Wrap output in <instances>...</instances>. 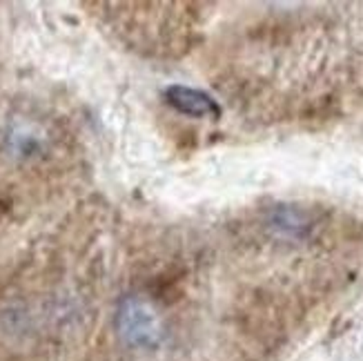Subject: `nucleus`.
Returning a JSON list of instances; mask_svg holds the SVG:
<instances>
[{
	"label": "nucleus",
	"mask_w": 363,
	"mask_h": 361,
	"mask_svg": "<svg viewBox=\"0 0 363 361\" xmlns=\"http://www.w3.org/2000/svg\"><path fill=\"white\" fill-rule=\"evenodd\" d=\"M116 328L121 339L132 348L152 350L163 339V326L150 301L143 296H125L118 304Z\"/></svg>",
	"instance_id": "1"
},
{
	"label": "nucleus",
	"mask_w": 363,
	"mask_h": 361,
	"mask_svg": "<svg viewBox=\"0 0 363 361\" xmlns=\"http://www.w3.org/2000/svg\"><path fill=\"white\" fill-rule=\"evenodd\" d=\"M165 101L177 109V112L194 118H218L220 107L218 103L201 89L185 87V85H172L165 89Z\"/></svg>",
	"instance_id": "2"
}]
</instances>
